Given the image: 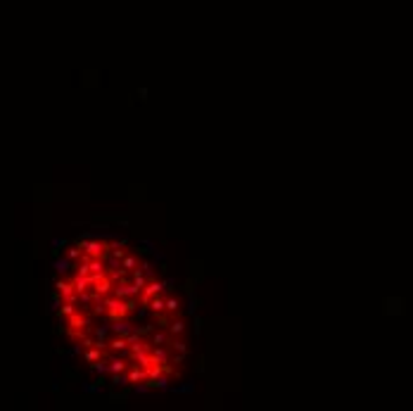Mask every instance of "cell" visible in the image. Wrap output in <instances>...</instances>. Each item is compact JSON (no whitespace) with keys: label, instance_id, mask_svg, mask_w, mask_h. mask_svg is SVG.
<instances>
[{"label":"cell","instance_id":"7c38bea8","mask_svg":"<svg viewBox=\"0 0 413 411\" xmlns=\"http://www.w3.org/2000/svg\"><path fill=\"white\" fill-rule=\"evenodd\" d=\"M109 330L114 333V335H128V333H133V326L126 321V319H121V321H112V326H109Z\"/></svg>","mask_w":413,"mask_h":411},{"label":"cell","instance_id":"8fae6325","mask_svg":"<svg viewBox=\"0 0 413 411\" xmlns=\"http://www.w3.org/2000/svg\"><path fill=\"white\" fill-rule=\"evenodd\" d=\"M136 267H140V259H138V254L136 252H126L124 257H121V268H124L126 273H131Z\"/></svg>","mask_w":413,"mask_h":411},{"label":"cell","instance_id":"5bb4252c","mask_svg":"<svg viewBox=\"0 0 413 411\" xmlns=\"http://www.w3.org/2000/svg\"><path fill=\"white\" fill-rule=\"evenodd\" d=\"M105 357V349H100L98 345H90V347H86V354H83V359L88 361V364H93V361H98V359Z\"/></svg>","mask_w":413,"mask_h":411},{"label":"cell","instance_id":"8992f818","mask_svg":"<svg viewBox=\"0 0 413 411\" xmlns=\"http://www.w3.org/2000/svg\"><path fill=\"white\" fill-rule=\"evenodd\" d=\"M150 361L152 364H171V349H169V345H162V347H152L150 349Z\"/></svg>","mask_w":413,"mask_h":411},{"label":"cell","instance_id":"3957f363","mask_svg":"<svg viewBox=\"0 0 413 411\" xmlns=\"http://www.w3.org/2000/svg\"><path fill=\"white\" fill-rule=\"evenodd\" d=\"M79 247H81V252H83L86 257L102 259V262H105V257L109 254V243H105V240H81Z\"/></svg>","mask_w":413,"mask_h":411},{"label":"cell","instance_id":"4fadbf2b","mask_svg":"<svg viewBox=\"0 0 413 411\" xmlns=\"http://www.w3.org/2000/svg\"><path fill=\"white\" fill-rule=\"evenodd\" d=\"M180 311V300L178 297H164V314H169V316H178Z\"/></svg>","mask_w":413,"mask_h":411},{"label":"cell","instance_id":"6da1fadb","mask_svg":"<svg viewBox=\"0 0 413 411\" xmlns=\"http://www.w3.org/2000/svg\"><path fill=\"white\" fill-rule=\"evenodd\" d=\"M102 304H105V316H107L109 321H121L126 319L131 311H133V307H136V297H128V300H119V297H109L105 295L102 297Z\"/></svg>","mask_w":413,"mask_h":411},{"label":"cell","instance_id":"44dd1931","mask_svg":"<svg viewBox=\"0 0 413 411\" xmlns=\"http://www.w3.org/2000/svg\"><path fill=\"white\" fill-rule=\"evenodd\" d=\"M93 371H95V373H107V361H105V357L102 359H98V361H93Z\"/></svg>","mask_w":413,"mask_h":411},{"label":"cell","instance_id":"ac0fdd59","mask_svg":"<svg viewBox=\"0 0 413 411\" xmlns=\"http://www.w3.org/2000/svg\"><path fill=\"white\" fill-rule=\"evenodd\" d=\"M74 311H76V302H67V300H62V307H59V316H62V319H67V316H72Z\"/></svg>","mask_w":413,"mask_h":411},{"label":"cell","instance_id":"52a82bcc","mask_svg":"<svg viewBox=\"0 0 413 411\" xmlns=\"http://www.w3.org/2000/svg\"><path fill=\"white\" fill-rule=\"evenodd\" d=\"M145 373L143 366H138V364H128V369H126V380H128V385H136V383H145Z\"/></svg>","mask_w":413,"mask_h":411},{"label":"cell","instance_id":"7402d4cb","mask_svg":"<svg viewBox=\"0 0 413 411\" xmlns=\"http://www.w3.org/2000/svg\"><path fill=\"white\" fill-rule=\"evenodd\" d=\"M112 385H128L126 373H112Z\"/></svg>","mask_w":413,"mask_h":411},{"label":"cell","instance_id":"2e32d148","mask_svg":"<svg viewBox=\"0 0 413 411\" xmlns=\"http://www.w3.org/2000/svg\"><path fill=\"white\" fill-rule=\"evenodd\" d=\"M72 283H74V288H76V292H83V290L90 288V278L88 276H76V273H74Z\"/></svg>","mask_w":413,"mask_h":411},{"label":"cell","instance_id":"7a4b0ae2","mask_svg":"<svg viewBox=\"0 0 413 411\" xmlns=\"http://www.w3.org/2000/svg\"><path fill=\"white\" fill-rule=\"evenodd\" d=\"M90 333V316L88 314H81L79 309L74 311L72 316H67V335L76 342L81 335Z\"/></svg>","mask_w":413,"mask_h":411},{"label":"cell","instance_id":"30bf717a","mask_svg":"<svg viewBox=\"0 0 413 411\" xmlns=\"http://www.w3.org/2000/svg\"><path fill=\"white\" fill-rule=\"evenodd\" d=\"M107 373H126V369H128V361H126V357H112V354H107Z\"/></svg>","mask_w":413,"mask_h":411},{"label":"cell","instance_id":"ba28073f","mask_svg":"<svg viewBox=\"0 0 413 411\" xmlns=\"http://www.w3.org/2000/svg\"><path fill=\"white\" fill-rule=\"evenodd\" d=\"M57 292H59V297L62 300H67V302H76V288H74L72 281H57Z\"/></svg>","mask_w":413,"mask_h":411},{"label":"cell","instance_id":"e0dca14e","mask_svg":"<svg viewBox=\"0 0 413 411\" xmlns=\"http://www.w3.org/2000/svg\"><path fill=\"white\" fill-rule=\"evenodd\" d=\"M155 314H164V297L162 295H155L152 300H150V304H147Z\"/></svg>","mask_w":413,"mask_h":411},{"label":"cell","instance_id":"ffe728a7","mask_svg":"<svg viewBox=\"0 0 413 411\" xmlns=\"http://www.w3.org/2000/svg\"><path fill=\"white\" fill-rule=\"evenodd\" d=\"M53 267L57 268L59 273H67V271L72 268V262H69V259H55V264H53Z\"/></svg>","mask_w":413,"mask_h":411},{"label":"cell","instance_id":"277c9868","mask_svg":"<svg viewBox=\"0 0 413 411\" xmlns=\"http://www.w3.org/2000/svg\"><path fill=\"white\" fill-rule=\"evenodd\" d=\"M162 290H166V281H155V278H150L147 283L143 286V290L138 292L140 295V304L143 307H147L150 304V300L155 297V295H159Z\"/></svg>","mask_w":413,"mask_h":411},{"label":"cell","instance_id":"9a60e30c","mask_svg":"<svg viewBox=\"0 0 413 411\" xmlns=\"http://www.w3.org/2000/svg\"><path fill=\"white\" fill-rule=\"evenodd\" d=\"M169 333H166V330H155V333H152V342H150V345H152V347H162V345H169Z\"/></svg>","mask_w":413,"mask_h":411},{"label":"cell","instance_id":"5b68a950","mask_svg":"<svg viewBox=\"0 0 413 411\" xmlns=\"http://www.w3.org/2000/svg\"><path fill=\"white\" fill-rule=\"evenodd\" d=\"M107 354H117V357H128V340L124 335H112L107 340ZM105 354V357H107Z\"/></svg>","mask_w":413,"mask_h":411},{"label":"cell","instance_id":"603a6c76","mask_svg":"<svg viewBox=\"0 0 413 411\" xmlns=\"http://www.w3.org/2000/svg\"><path fill=\"white\" fill-rule=\"evenodd\" d=\"M136 392H138V394H145V392H147V385H138V383H136Z\"/></svg>","mask_w":413,"mask_h":411},{"label":"cell","instance_id":"9c48e42d","mask_svg":"<svg viewBox=\"0 0 413 411\" xmlns=\"http://www.w3.org/2000/svg\"><path fill=\"white\" fill-rule=\"evenodd\" d=\"M164 328H166L169 338H183V335H185V330H188V328H185V321H183V319H176V316H174L171 321H166Z\"/></svg>","mask_w":413,"mask_h":411},{"label":"cell","instance_id":"d6986e66","mask_svg":"<svg viewBox=\"0 0 413 411\" xmlns=\"http://www.w3.org/2000/svg\"><path fill=\"white\" fill-rule=\"evenodd\" d=\"M81 257H83V252H81V247H79V245L67 247V259H69V262H79Z\"/></svg>","mask_w":413,"mask_h":411}]
</instances>
